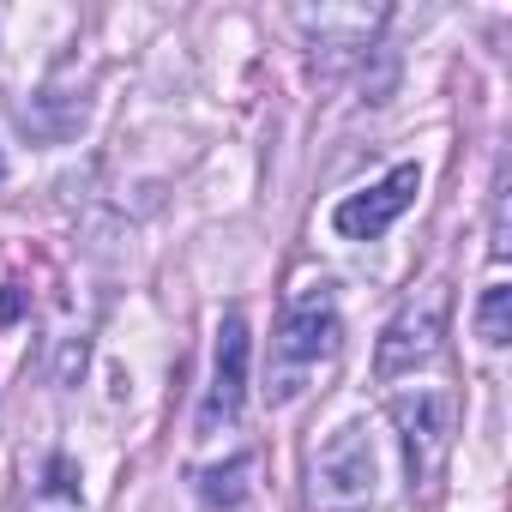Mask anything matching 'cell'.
<instances>
[{
    "label": "cell",
    "mask_w": 512,
    "mask_h": 512,
    "mask_svg": "<svg viewBox=\"0 0 512 512\" xmlns=\"http://www.w3.org/2000/svg\"><path fill=\"white\" fill-rule=\"evenodd\" d=\"M416 193H422V169H416V163H398L386 181L350 193V199L332 211V223H338V235H350V241H374V235H386V229L410 211Z\"/></svg>",
    "instance_id": "cell-5"
},
{
    "label": "cell",
    "mask_w": 512,
    "mask_h": 512,
    "mask_svg": "<svg viewBox=\"0 0 512 512\" xmlns=\"http://www.w3.org/2000/svg\"><path fill=\"white\" fill-rule=\"evenodd\" d=\"M392 422L410 446V470L428 482L446 458V440H452V398L440 386H416V392H398L392 398Z\"/></svg>",
    "instance_id": "cell-4"
},
{
    "label": "cell",
    "mask_w": 512,
    "mask_h": 512,
    "mask_svg": "<svg viewBox=\"0 0 512 512\" xmlns=\"http://www.w3.org/2000/svg\"><path fill=\"white\" fill-rule=\"evenodd\" d=\"M374 482H380V458H374L368 428H338L308 464V506L314 512H362L374 500Z\"/></svg>",
    "instance_id": "cell-2"
},
{
    "label": "cell",
    "mask_w": 512,
    "mask_h": 512,
    "mask_svg": "<svg viewBox=\"0 0 512 512\" xmlns=\"http://www.w3.org/2000/svg\"><path fill=\"white\" fill-rule=\"evenodd\" d=\"M247 476H253V458H247V452H235L229 464H211V470H199V500H205V506H241V494H247Z\"/></svg>",
    "instance_id": "cell-7"
},
{
    "label": "cell",
    "mask_w": 512,
    "mask_h": 512,
    "mask_svg": "<svg viewBox=\"0 0 512 512\" xmlns=\"http://www.w3.org/2000/svg\"><path fill=\"white\" fill-rule=\"evenodd\" d=\"M476 332H482V344H506L512 338V290L506 284H494L488 296H482V308H476Z\"/></svg>",
    "instance_id": "cell-8"
},
{
    "label": "cell",
    "mask_w": 512,
    "mask_h": 512,
    "mask_svg": "<svg viewBox=\"0 0 512 512\" xmlns=\"http://www.w3.org/2000/svg\"><path fill=\"white\" fill-rule=\"evenodd\" d=\"M440 332H446V290L428 284L422 296H410L392 326L380 332V350H374V374L380 380H398V374H416L434 350H440Z\"/></svg>",
    "instance_id": "cell-3"
},
{
    "label": "cell",
    "mask_w": 512,
    "mask_h": 512,
    "mask_svg": "<svg viewBox=\"0 0 512 512\" xmlns=\"http://www.w3.org/2000/svg\"><path fill=\"white\" fill-rule=\"evenodd\" d=\"M25 314V296L19 290H0V320H19Z\"/></svg>",
    "instance_id": "cell-9"
},
{
    "label": "cell",
    "mask_w": 512,
    "mask_h": 512,
    "mask_svg": "<svg viewBox=\"0 0 512 512\" xmlns=\"http://www.w3.org/2000/svg\"><path fill=\"white\" fill-rule=\"evenodd\" d=\"M0 169H7V163H0Z\"/></svg>",
    "instance_id": "cell-10"
},
{
    "label": "cell",
    "mask_w": 512,
    "mask_h": 512,
    "mask_svg": "<svg viewBox=\"0 0 512 512\" xmlns=\"http://www.w3.org/2000/svg\"><path fill=\"white\" fill-rule=\"evenodd\" d=\"M247 398V320L229 308L217 326V356H211V392L199 410V434H217V422H235Z\"/></svg>",
    "instance_id": "cell-6"
},
{
    "label": "cell",
    "mask_w": 512,
    "mask_h": 512,
    "mask_svg": "<svg viewBox=\"0 0 512 512\" xmlns=\"http://www.w3.org/2000/svg\"><path fill=\"white\" fill-rule=\"evenodd\" d=\"M332 350H338V308H332L326 290H308L302 302H290V314H284V326H278V344H272L278 368H272L266 398H272V404H290V398L302 392V380H308Z\"/></svg>",
    "instance_id": "cell-1"
}]
</instances>
